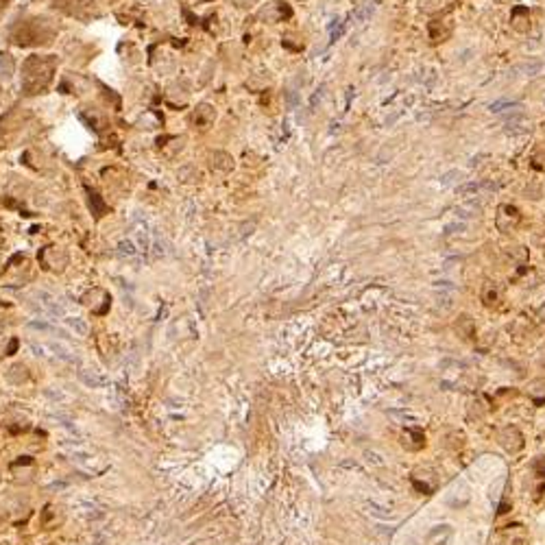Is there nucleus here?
<instances>
[{
  "label": "nucleus",
  "instance_id": "f03ea898",
  "mask_svg": "<svg viewBox=\"0 0 545 545\" xmlns=\"http://www.w3.org/2000/svg\"><path fill=\"white\" fill-rule=\"evenodd\" d=\"M50 349L55 351V356H57L59 360H66V362H75V360H77V358L72 356V351H70L64 343H53Z\"/></svg>",
  "mask_w": 545,
  "mask_h": 545
},
{
  "label": "nucleus",
  "instance_id": "7ed1b4c3",
  "mask_svg": "<svg viewBox=\"0 0 545 545\" xmlns=\"http://www.w3.org/2000/svg\"><path fill=\"white\" fill-rule=\"evenodd\" d=\"M504 109H522V105L519 103H508V101H497V103H493L491 105V111H495V114H500V111H504Z\"/></svg>",
  "mask_w": 545,
  "mask_h": 545
},
{
  "label": "nucleus",
  "instance_id": "20e7f679",
  "mask_svg": "<svg viewBox=\"0 0 545 545\" xmlns=\"http://www.w3.org/2000/svg\"><path fill=\"white\" fill-rule=\"evenodd\" d=\"M81 378H83V382H85L87 386H103V384H105L103 378H99V375H94V373H87V371H81Z\"/></svg>",
  "mask_w": 545,
  "mask_h": 545
},
{
  "label": "nucleus",
  "instance_id": "f257e3e1",
  "mask_svg": "<svg viewBox=\"0 0 545 545\" xmlns=\"http://www.w3.org/2000/svg\"><path fill=\"white\" fill-rule=\"evenodd\" d=\"M66 323H68V327L75 331L77 336H83V338H85V336L89 334V325H87L83 319H79V316H75V319H66Z\"/></svg>",
  "mask_w": 545,
  "mask_h": 545
}]
</instances>
